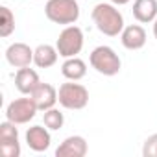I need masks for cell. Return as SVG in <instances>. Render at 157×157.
Wrapping results in <instances>:
<instances>
[{
  "mask_svg": "<svg viewBox=\"0 0 157 157\" xmlns=\"http://www.w3.org/2000/svg\"><path fill=\"white\" fill-rule=\"evenodd\" d=\"M133 17L142 22H153L157 19V0H135L133 2Z\"/></svg>",
  "mask_w": 157,
  "mask_h": 157,
  "instance_id": "cell-13",
  "label": "cell"
},
{
  "mask_svg": "<svg viewBox=\"0 0 157 157\" xmlns=\"http://www.w3.org/2000/svg\"><path fill=\"white\" fill-rule=\"evenodd\" d=\"M39 83H41L39 74H37L33 68H30V67H22V68H19L17 74H15V87H17V91H19L21 94H24V96H30V94L39 87Z\"/></svg>",
  "mask_w": 157,
  "mask_h": 157,
  "instance_id": "cell-9",
  "label": "cell"
},
{
  "mask_svg": "<svg viewBox=\"0 0 157 157\" xmlns=\"http://www.w3.org/2000/svg\"><path fill=\"white\" fill-rule=\"evenodd\" d=\"M37 111L39 109H37V105H35V102H33L32 96L30 98H17V100H13L8 105L6 118L11 120L13 124H28L35 117Z\"/></svg>",
  "mask_w": 157,
  "mask_h": 157,
  "instance_id": "cell-6",
  "label": "cell"
},
{
  "mask_svg": "<svg viewBox=\"0 0 157 157\" xmlns=\"http://www.w3.org/2000/svg\"><path fill=\"white\" fill-rule=\"evenodd\" d=\"M56 48H57L59 56L65 57V59L67 57H76L83 48V32H82V28H78L74 24L67 26L56 41Z\"/></svg>",
  "mask_w": 157,
  "mask_h": 157,
  "instance_id": "cell-5",
  "label": "cell"
},
{
  "mask_svg": "<svg viewBox=\"0 0 157 157\" xmlns=\"http://www.w3.org/2000/svg\"><path fill=\"white\" fill-rule=\"evenodd\" d=\"M142 155H144V157H157V133L150 135V137L144 140Z\"/></svg>",
  "mask_w": 157,
  "mask_h": 157,
  "instance_id": "cell-20",
  "label": "cell"
},
{
  "mask_svg": "<svg viewBox=\"0 0 157 157\" xmlns=\"http://www.w3.org/2000/svg\"><path fill=\"white\" fill-rule=\"evenodd\" d=\"M57 102L70 111H80L83 107H87L89 104V91L80 85V83H74L72 80L68 83H63L57 91Z\"/></svg>",
  "mask_w": 157,
  "mask_h": 157,
  "instance_id": "cell-4",
  "label": "cell"
},
{
  "mask_svg": "<svg viewBox=\"0 0 157 157\" xmlns=\"http://www.w3.org/2000/svg\"><path fill=\"white\" fill-rule=\"evenodd\" d=\"M15 30V15L11 13L10 8L2 6L0 8V35L2 37H10Z\"/></svg>",
  "mask_w": 157,
  "mask_h": 157,
  "instance_id": "cell-16",
  "label": "cell"
},
{
  "mask_svg": "<svg viewBox=\"0 0 157 157\" xmlns=\"http://www.w3.org/2000/svg\"><path fill=\"white\" fill-rule=\"evenodd\" d=\"M57 48L52 46V44H39L35 50H33V63L39 67V68H50L56 65L57 61Z\"/></svg>",
  "mask_w": 157,
  "mask_h": 157,
  "instance_id": "cell-15",
  "label": "cell"
},
{
  "mask_svg": "<svg viewBox=\"0 0 157 157\" xmlns=\"http://www.w3.org/2000/svg\"><path fill=\"white\" fill-rule=\"evenodd\" d=\"M50 142H52V137H50L48 128H43V126L28 128V131H26V144L30 146V150H33V151H46L50 148Z\"/></svg>",
  "mask_w": 157,
  "mask_h": 157,
  "instance_id": "cell-11",
  "label": "cell"
},
{
  "mask_svg": "<svg viewBox=\"0 0 157 157\" xmlns=\"http://www.w3.org/2000/svg\"><path fill=\"white\" fill-rule=\"evenodd\" d=\"M89 61H91V67L104 76H117L122 67L118 54L111 46H96L91 52Z\"/></svg>",
  "mask_w": 157,
  "mask_h": 157,
  "instance_id": "cell-3",
  "label": "cell"
},
{
  "mask_svg": "<svg viewBox=\"0 0 157 157\" xmlns=\"http://www.w3.org/2000/svg\"><path fill=\"white\" fill-rule=\"evenodd\" d=\"M6 59L15 68L30 67V63L33 61V50L26 43H13L6 50Z\"/></svg>",
  "mask_w": 157,
  "mask_h": 157,
  "instance_id": "cell-7",
  "label": "cell"
},
{
  "mask_svg": "<svg viewBox=\"0 0 157 157\" xmlns=\"http://www.w3.org/2000/svg\"><path fill=\"white\" fill-rule=\"evenodd\" d=\"M43 122H44V126H46L48 129L56 131V129H61V128H63V124H65V117H63V113H61L59 109L52 107V109H46V111H44Z\"/></svg>",
  "mask_w": 157,
  "mask_h": 157,
  "instance_id": "cell-17",
  "label": "cell"
},
{
  "mask_svg": "<svg viewBox=\"0 0 157 157\" xmlns=\"http://www.w3.org/2000/svg\"><path fill=\"white\" fill-rule=\"evenodd\" d=\"M61 74L67 78V80H72V82H78L82 80V78H85L87 74V65L83 59L80 57H67L65 63L61 65Z\"/></svg>",
  "mask_w": 157,
  "mask_h": 157,
  "instance_id": "cell-14",
  "label": "cell"
},
{
  "mask_svg": "<svg viewBox=\"0 0 157 157\" xmlns=\"http://www.w3.org/2000/svg\"><path fill=\"white\" fill-rule=\"evenodd\" d=\"M37 105L39 111H46V109H52L56 104H57V91L54 85L50 83H39V87L30 94Z\"/></svg>",
  "mask_w": 157,
  "mask_h": 157,
  "instance_id": "cell-10",
  "label": "cell"
},
{
  "mask_svg": "<svg viewBox=\"0 0 157 157\" xmlns=\"http://www.w3.org/2000/svg\"><path fill=\"white\" fill-rule=\"evenodd\" d=\"M120 41H122L124 48H128V50H140L146 44V32L139 24L124 26V30L120 33Z\"/></svg>",
  "mask_w": 157,
  "mask_h": 157,
  "instance_id": "cell-12",
  "label": "cell"
},
{
  "mask_svg": "<svg viewBox=\"0 0 157 157\" xmlns=\"http://www.w3.org/2000/svg\"><path fill=\"white\" fill-rule=\"evenodd\" d=\"M0 151L4 157H19L21 155V142L11 140V142H0Z\"/></svg>",
  "mask_w": 157,
  "mask_h": 157,
  "instance_id": "cell-19",
  "label": "cell"
},
{
  "mask_svg": "<svg viewBox=\"0 0 157 157\" xmlns=\"http://www.w3.org/2000/svg\"><path fill=\"white\" fill-rule=\"evenodd\" d=\"M17 124H13L11 120H6L0 124V142H11V140H19V131L15 128Z\"/></svg>",
  "mask_w": 157,
  "mask_h": 157,
  "instance_id": "cell-18",
  "label": "cell"
},
{
  "mask_svg": "<svg viewBox=\"0 0 157 157\" xmlns=\"http://www.w3.org/2000/svg\"><path fill=\"white\" fill-rule=\"evenodd\" d=\"M44 15L56 24L70 26L80 19V6L76 0H48L44 6Z\"/></svg>",
  "mask_w": 157,
  "mask_h": 157,
  "instance_id": "cell-2",
  "label": "cell"
},
{
  "mask_svg": "<svg viewBox=\"0 0 157 157\" xmlns=\"http://www.w3.org/2000/svg\"><path fill=\"white\" fill-rule=\"evenodd\" d=\"M153 37L157 39V19L153 21Z\"/></svg>",
  "mask_w": 157,
  "mask_h": 157,
  "instance_id": "cell-22",
  "label": "cell"
},
{
  "mask_svg": "<svg viewBox=\"0 0 157 157\" xmlns=\"http://www.w3.org/2000/svg\"><path fill=\"white\" fill-rule=\"evenodd\" d=\"M111 4H115V6H124V4H128V2H131V0H109Z\"/></svg>",
  "mask_w": 157,
  "mask_h": 157,
  "instance_id": "cell-21",
  "label": "cell"
},
{
  "mask_svg": "<svg viewBox=\"0 0 157 157\" xmlns=\"http://www.w3.org/2000/svg\"><path fill=\"white\" fill-rule=\"evenodd\" d=\"M96 28L107 35V37H117L124 30V17L122 13L115 8V4H96L93 13H91Z\"/></svg>",
  "mask_w": 157,
  "mask_h": 157,
  "instance_id": "cell-1",
  "label": "cell"
},
{
  "mask_svg": "<svg viewBox=\"0 0 157 157\" xmlns=\"http://www.w3.org/2000/svg\"><path fill=\"white\" fill-rule=\"evenodd\" d=\"M87 140L82 137V135H72V137H67L56 150V155L57 157H83L87 155Z\"/></svg>",
  "mask_w": 157,
  "mask_h": 157,
  "instance_id": "cell-8",
  "label": "cell"
}]
</instances>
